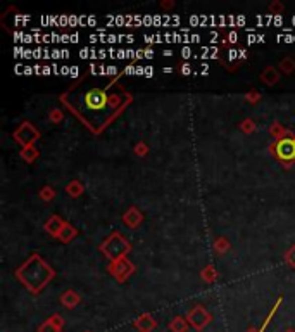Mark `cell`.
Returning a JSON list of instances; mask_svg holds the SVG:
<instances>
[{
  "label": "cell",
  "mask_w": 295,
  "mask_h": 332,
  "mask_svg": "<svg viewBox=\"0 0 295 332\" xmlns=\"http://www.w3.org/2000/svg\"><path fill=\"white\" fill-rule=\"evenodd\" d=\"M173 329L178 330V332H185V323L180 322V320H176L175 323H173Z\"/></svg>",
  "instance_id": "4"
},
{
  "label": "cell",
  "mask_w": 295,
  "mask_h": 332,
  "mask_svg": "<svg viewBox=\"0 0 295 332\" xmlns=\"http://www.w3.org/2000/svg\"><path fill=\"white\" fill-rule=\"evenodd\" d=\"M190 322H192L193 325L197 327V329H202V327H204L205 323L209 322V315L205 313L204 310L197 308V310H193L192 313H190Z\"/></svg>",
  "instance_id": "3"
},
{
  "label": "cell",
  "mask_w": 295,
  "mask_h": 332,
  "mask_svg": "<svg viewBox=\"0 0 295 332\" xmlns=\"http://www.w3.org/2000/svg\"><path fill=\"white\" fill-rule=\"evenodd\" d=\"M276 154L283 161H293L295 159V140L283 139L276 147Z\"/></svg>",
  "instance_id": "2"
},
{
  "label": "cell",
  "mask_w": 295,
  "mask_h": 332,
  "mask_svg": "<svg viewBox=\"0 0 295 332\" xmlns=\"http://www.w3.org/2000/svg\"><path fill=\"white\" fill-rule=\"evenodd\" d=\"M85 107L90 111H102L107 106V95L100 88H92L85 94Z\"/></svg>",
  "instance_id": "1"
}]
</instances>
